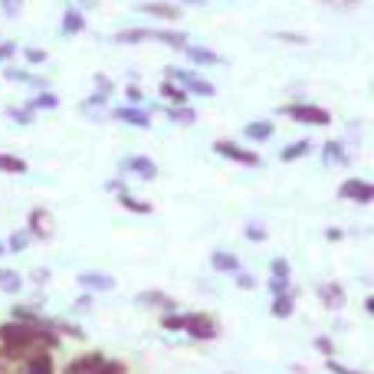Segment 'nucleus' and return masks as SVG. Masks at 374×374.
I'll use <instances>...</instances> for the list:
<instances>
[{
    "label": "nucleus",
    "instance_id": "f257e3e1",
    "mask_svg": "<svg viewBox=\"0 0 374 374\" xmlns=\"http://www.w3.org/2000/svg\"><path fill=\"white\" fill-rule=\"evenodd\" d=\"M60 338L46 332L43 325H20V322H3L0 325V355L10 358V362H20L26 355L37 358V348H53Z\"/></svg>",
    "mask_w": 374,
    "mask_h": 374
},
{
    "label": "nucleus",
    "instance_id": "f03ea898",
    "mask_svg": "<svg viewBox=\"0 0 374 374\" xmlns=\"http://www.w3.org/2000/svg\"><path fill=\"white\" fill-rule=\"evenodd\" d=\"M283 112H286L292 122H302V125H328L332 122V112L322 109V105H286Z\"/></svg>",
    "mask_w": 374,
    "mask_h": 374
},
{
    "label": "nucleus",
    "instance_id": "7ed1b4c3",
    "mask_svg": "<svg viewBox=\"0 0 374 374\" xmlns=\"http://www.w3.org/2000/svg\"><path fill=\"white\" fill-rule=\"evenodd\" d=\"M213 151L224 154V158H230V161H237V164H247V168H256V164H260V154H256V151L240 148L237 141H226V138L213 141Z\"/></svg>",
    "mask_w": 374,
    "mask_h": 374
},
{
    "label": "nucleus",
    "instance_id": "20e7f679",
    "mask_svg": "<svg viewBox=\"0 0 374 374\" xmlns=\"http://www.w3.org/2000/svg\"><path fill=\"white\" fill-rule=\"evenodd\" d=\"M181 328H187V335L200 338V341H211V338H217V332H220L211 315H200V312H194V315H184V325H181Z\"/></svg>",
    "mask_w": 374,
    "mask_h": 374
},
{
    "label": "nucleus",
    "instance_id": "39448f33",
    "mask_svg": "<svg viewBox=\"0 0 374 374\" xmlns=\"http://www.w3.org/2000/svg\"><path fill=\"white\" fill-rule=\"evenodd\" d=\"M122 175H132V177H141V181H154L158 177V164L145 158V154H132V158H125L122 164Z\"/></svg>",
    "mask_w": 374,
    "mask_h": 374
},
{
    "label": "nucleus",
    "instance_id": "423d86ee",
    "mask_svg": "<svg viewBox=\"0 0 374 374\" xmlns=\"http://www.w3.org/2000/svg\"><path fill=\"white\" fill-rule=\"evenodd\" d=\"M338 197L341 200H355V204H371L374 200V187L362 177H348L345 184L338 187Z\"/></svg>",
    "mask_w": 374,
    "mask_h": 374
},
{
    "label": "nucleus",
    "instance_id": "0eeeda50",
    "mask_svg": "<svg viewBox=\"0 0 374 374\" xmlns=\"http://www.w3.org/2000/svg\"><path fill=\"white\" fill-rule=\"evenodd\" d=\"M177 79V82H181V86H184V92L187 96H200V99H213V92H217V89L211 86V82H207V79H200V75H194V73H171Z\"/></svg>",
    "mask_w": 374,
    "mask_h": 374
},
{
    "label": "nucleus",
    "instance_id": "6e6552de",
    "mask_svg": "<svg viewBox=\"0 0 374 374\" xmlns=\"http://www.w3.org/2000/svg\"><path fill=\"white\" fill-rule=\"evenodd\" d=\"M112 118H122L125 125H135V128H151L148 109H135V105H128V109H115Z\"/></svg>",
    "mask_w": 374,
    "mask_h": 374
},
{
    "label": "nucleus",
    "instance_id": "1a4fd4ad",
    "mask_svg": "<svg viewBox=\"0 0 374 374\" xmlns=\"http://www.w3.org/2000/svg\"><path fill=\"white\" fill-rule=\"evenodd\" d=\"M30 237H37V240H50L53 237L50 213L46 211H30Z\"/></svg>",
    "mask_w": 374,
    "mask_h": 374
},
{
    "label": "nucleus",
    "instance_id": "9d476101",
    "mask_svg": "<svg viewBox=\"0 0 374 374\" xmlns=\"http://www.w3.org/2000/svg\"><path fill=\"white\" fill-rule=\"evenodd\" d=\"M135 302H138V305H148V309H164V312H171V309L177 305L171 296H164V292H154V289H151V292H138Z\"/></svg>",
    "mask_w": 374,
    "mask_h": 374
},
{
    "label": "nucleus",
    "instance_id": "9b49d317",
    "mask_svg": "<svg viewBox=\"0 0 374 374\" xmlns=\"http://www.w3.org/2000/svg\"><path fill=\"white\" fill-rule=\"evenodd\" d=\"M315 292H319V299H322L328 309H341V305H345V292H341L338 283H322Z\"/></svg>",
    "mask_w": 374,
    "mask_h": 374
},
{
    "label": "nucleus",
    "instance_id": "f8f14e48",
    "mask_svg": "<svg viewBox=\"0 0 374 374\" xmlns=\"http://www.w3.org/2000/svg\"><path fill=\"white\" fill-rule=\"evenodd\" d=\"M102 362H105L102 355H82L79 362H73L69 368H66V374H96Z\"/></svg>",
    "mask_w": 374,
    "mask_h": 374
},
{
    "label": "nucleus",
    "instance_id": "ddd939ff",
    "mask_svg": "<svg viewBox=\"0 0 374 374\" xmlns=\"http://www.w3.org/2000/svg\"><path fill=\"white\" fill-rule=\"evenodd\" d=\"M211 266L217 269V273H240V260L233 256V253H224V249H217L211 256Z\"/></svg>",
    "mask_w": 374,
    "mask_h": 374
},
{
    "label": "nucleus",
    "instance_id": "4468645a",
    "mask_svg": "<svg viewBox=\"0 0 374 374\" xmlns=\"http://www.w3.org/2000/svg\"><path fill=\"white\" fill-rule=\"evenodd\" d=\"M79 283H82V289H99V292H105V289H115V279L105 273H82L79 276Z\"/></svg>",
    "mask_w": 374,
    "mask_h": 374
},
{
    "label": "nucleus",
    "instance_id": "2eb2a0df",
    "mask_svg": "<svg viewBox=\"0 0 374 374\" xmlns=\"http://www.w3.org/2000/svg\"><path fill=\"white\" fill-rule=\"evenodd\" d=\"M322 161L325 164H348V151H345L341 141H328V145H322Z\"/></svg>",
    "mask_w": 374,
    "mask_h": 374
},
{
    "label": "nucleus",
    "instance_id": "dca6fc26",
    "mask_svg": "<svg viewBox=\"0 0 374 374\" xmlns=\"http://www.w3.org/2000/svg\"><path fill=\"white\" fill-rule=\"evenodd\" d=\"M79 30H86V17L79 10H66V17H62V26H60V33L62 37H75Z\"/></svg>",
    "mask_w": 374,
    "mask_h": 374
},
{
    "label": "nucleus",
    "instance_id": "f3484780",
    "mask_svg": "<svg viewBox=\"0 0 374 374\" xmlns=\"http://www.w3.org/2000/svg\"><path fill=\"white\" fill-rule=\"evenodd\" d=\"M276 132V125L273 122H249L247 128H243V135L249 138V141H269Z\"/></svg>",
    "mask_w": 374,
    "mask_h": 374
},
{
    "label": "nucleus",
    "instance_id": "a211bd4d",
    "mask_svg": "<svg viewBox=\"0 0 374 374\" xmlns=\"http://www.w3.org/2000/svg\"><path fill=\"white\" fill-rule=\"evenodd\" d=\"M184 53H187V60L190 62H197V66H213V62H224L217 53H211V50H204V46H184Z\"/></svg>",
    "mask_w": 374,
    "mask_h": 374
},
{
    "label": "nucleus",
    "instance_id": "6ab92c4d",
    "mask_svg": "<svg viewBox=\"0 0 374 374\" xmlns=\"http://www.w3.org/2000/svg\"><path fill=\"white\" fill-rule=\"evenodd\" d=\"M56 105H60V96H53V92H46V89H43L39 96H30V99H26V109H30V112H39V109H56Z\"/></svg>",
    "mask_w": 374,
    "mask_h": 374
},
{
    "label": "nucleus",
    "instance_id": "aec40b11",
    "mask_svg": "<svg viewBox=\"0 0 374 374\" xmlns=\"http://www.w3.org/2000/svg\"><path fill=\"white\" fill-rule=\"evenodd\" d=\"M20 289H24V279H20V273H13V269H0V292L17 296Z\"/></svg>",
    "mask_w": 374,
    "mask_h": 374
},
{
    "label": "nucleus",
    "instance_id": "412c9836",
    "mask_svg": "<svg viewBox=\"0 0 374 374\" xmlns=\"http://www.w3.org/2000/svg\"><path fill=\"white\" fill-rule=\"evenodd\" d=\"M141 10L151 13V17H161V20H177L181 17V10H177L175 3H145Z\"/></svg>",
    "mask_w": 374,
    "mask_h": 374
},
{
    "label": "nucleus",
    "instance_id": "4be33fe9",
    "mask_svg": "<svg viewBox=\"0 0 374 374\" xmlns=\"http://www.w3.org/2000/svg\"><path fill=\"white\" fill-rule=\"evenodd\" d=\"M154 30H122V33H115L112 43H122V46H132V43H141V39H151Z\"/></svg>",
    "mask_w": 374,
    "mask_h": 374
},
{
    "label": "nucleus",
    "instance_id": "5701e85b",
    "mask_svg": "<svg viewBox=\"0 0 374 374\" xmlns=\"http://www.w3.org/2000/svg\"><path fill=\"white\" fill-rule=\"evenodd\" d=\"M0 171L3 175H26V161L17 154H0Z\"/></svg>",
    "mask_w": 374,
    "mask_h": 374
},
{
    "label": "nucleus",
    "instance_id": "b1692460",
    "mask_svg": "<svg viewBox=\"0 0 374 374\" xmlns=\"http://www.w3.org/2000/svg\"><path fill=\"white\" fill-rule=\"evenodd\" d=\"M292 312H296V302H292V296H289V292L276 296V302H273V315H276V319H289Z\"/></svg>",
    "mask_w": 374,
    "mask_h": 374
},
{
    "label": "nucleus",
    "instance_id": "393cba45",
    "mask_svg": "<svg viewBox=\"0 0 374 374\" xmlns=\"http://www.w3.org/2000/svg\"><path fill=\"white\" fill-rule=\"evenodd\" d=\"M26 374H53V358L46 355V351H39L37 358L30 362V368H26Z\"/></svg>",
    "mask_w": 374,
    "mask_h": 374
},
{
    "label": "nucleus",
    "instance_id": "a878e982",
    "mask_svg": "<svg viewBox=\"0 0 374 374\" xmlns=\"http://www.w3.org/2000/svg\"><path fill=\"white\" fill-rule=\"evenodd\" d=\"M312 151L309 141H296V145H289V148H283V161H296V158H305Z\"/></svg>",
    "mask_w": 374,
    "mask_h": 374
},
{
    "label": "nucleus",
    "instance_id": "bb28decb",
    "mask_svg": "<svg viewBox=\"0 0 374 374\" xmlns=\"http://www.w3.org/2000/svg\"><path fill=\"white\" fill-rule=\"evenodd\" d=\"M168 115H171L177 125H194V118H197V112L187 109V105H175V109H168Z\"/></svg>",
    "mask_w": 374,
    "mask_h": 374
},
{
    "label": "nucleus",
    "instance_id": "cd10ccee",
    "mask_svg": "<svg viewBox=\"0 0 374 374\" xmlns=\"http://www.w3.org/2000/svg\"><path fill=\"white\" fill-rule=\"evenodd\" d=\"M158 92H161L164 99H171L175 105H184V102H187V92H184V89L171 86V82H161V89H158Z\"/></svg>",
    "mask_w": 374,
    "mask_h": 374
},
{
    "label": "nucleus",
    "instance_id": "c85d7f7f",
    "mask_svg": "<svg viewBox=\"0 0 374 374\" xmlns=\"http://www.w3.org/2000/svg\"><path fill=\"white\" fill-rule=\"evenodd\" d=\"M118 204H122L125 211H135V213H151V204H145V200H135V197H128V194H118Z\"/></svg>",
    "mask_w": 374,
    "mask_h": 374
},
{
    "label": "nucleus",
    "instance_id": "c756f323",
    "mask_svg": "<svg viewBox=\"0 0 374 374\" xmlns=\"http://www.w3.org/2000/svg\"><path fill=\"white\" fill-rule=\"evenodd\" d=\"M26 243H30V233H13V237H10V243H7V247H3V249H10V253H24V249H26Z\"/></svg>",
    "mask_w": 374,
    "mask_h": 374
},
{
    "label": "nucleus",
    "instance_id": "7c9ffc66",
    "mask_svg": "<svg viewBox=\"0 0 374 374\" xmlns=\"http://www.w3.org/2000/svg\"><path fill=\"white\" fill-rule=\"evenodd\" d=\"M7 115H10L17 125H30V122H33V112H30L26 105H24V109H7Z\"/></svg>",
    "mask_w": 374,
    "mask_h": 374
},
{
    "label": "nucleus",
    "instance_id": "2f4dec72",
    "mask_svg": "<svg viewBox=\"0 0 374 374\" xmlns=\"http://www.w3.org/2000/svg\"><path fill=\"white\" fill-rule=\"evenodd\" d=\"M20 7H24V0H0V10L7 13V17H17Z\"/></svg>",
    "mask_w": 374,
    "mask_h": 374
},
{
    "label": "nucleus",
    "instance_id": "473e14b6",
    "mask_svg": "<svg viewBox=\"0 0 374 374\" xmlns=\"http://www.w3.org/2000/svg\"><path fill=\"white\" fill-rule=\"evenodd\" d=\"M269 292H273V296H283V292H289V279H269Z\"/></svg>",
    "mask_w": 374,
    "mask_h": 374
},
{
    "label": "nucleus",
    "instance_id": "72a5a7b5",
    "mask_svg": "<svg viewBox=\"0 0 374 374\" xmlns=\"http://www.w3.org/2000/svg\"><path fill=\"white\" fill-rule=\"evenodd\" d=\"M247 237L253 240V243H262V240H266V230H262L260 224H249L247 226Z\"/></svg>",
    "mask_w": 374,
    "mask_h": 374
},
{
    "label": "nucleus",
    "instance_id": "f704fd0d",
    "mask_svg": "<svg viewBox=\"0 0 374 374\" xmlns=\"http://www.w3.org/2000/svg\"><path fill=\"white\" fill-rule=\"evenodd\" d=\"M273 276L276 279H289V262L286 260H273Z\"/></svg>",
    "mask_w": 374,
    "mask_h": 374
},
{
    "label": "nucleus",
    "instance_id": "c9c22d12",
    "mask_svg": "<svg viewBox=\"0 0 374 374\" xmlns=\"http://www.w3.org/2000/svg\"><path fill=\"white\" fill-rule=\"evenodd\" d=\"M122 371H125L122 364H115V362H102V364H99V371H96V374H122Z\"/></svg>",
    "mask_w": 374,
    "mask_h": 374
},
{
    "label": "nucleus",
    "instance_id": "e433bc0d",
    "mask_svg": "<svg viewBox=\"0 0 374 374\" xmlns=\"http://www.w3.org/2000/svg\"><path fill=\"white\" fill-rule=\"evenodd\" d=\"M237 286L240 289H253V286H256V279H253L249 273H237Z\"/></svg>",
    "mask_w": 374,
    "mask_h": 374
},
{
    "label": "nucleus",
    "instance_id": "4c0bfd02",
    "mask_svg": "<svg viewBox=\"0 0 374 374\" xmlns=\"http://www.w3.org/2000/svg\"><path fill=\"white\" fill-rule=\"evenodd\" d=\"M125 96H128V102H132V105H141V99H145L138 86H128V92H125Z\"/></svg>",
    "mask_w": 374,
    "mask_h": 374
},
{
    "label": "nucleus",
    "instance_id": "58836bf2",
    "mask_svg": "<svg viewBox=\"0 0 374 374\" xmlns=\"http://www.w3.org/2000/svg\"><path fill=\"white\" fill-rule=\"evenodd\" d=\"M96 86H99L102 96H112V82H109L105 75H96Z\"/></svg>",
    "mask_w": 374,
    "mask_h": 374
},
{
    "label": "nucleus",
    "instance_id": "ea45409f",
    "mask_svg": "<svg viewBox=\"0 0 374 374\" xmlns=\"http://www.w3.org/2000/svg\"><path fill=\"white\" fill-rule=\"evenodd\" d=\"M24 53H26V60H30V62H43V60H46V53L33 50V46H30V50H24Z\"/></svg>",
    "mask_w": 374,
    "mask_h": 374
},
{
    "label": "nucleus",
    "instance_id": "a19ab883",
    "mask_svg": "<svg viewBox=\"0 0 374 374\" xmlns=\"http://www.w3.org/2000/svg\"><path fill=\"white\" fill-rule=\"evenodd\" d=\"M315 348L322 351V355H332V351H335V348H332V341H328V338H315Z\"/></svg>",
    "mask_w": 374,
    "mask_h": 374
},
{
    "label": "nucleus",
    "instance_id": "79ce46f5",
    "mask_svg": "<svg viewBox=\"0 0 374 374\" xmlns=\"http://www.w3.org/2000/svg\"><path fill=\"white\" fill-rule=\"evenodd\" d=\"M13 53H17V46H13V43H0V60H10Z\"/></svg>",
    "mask_w": 374,
    "mask_h": 374
},
{
    "label": "nucleus",
    "instance_id": "37998d69",
    "mask_svg": "<svg viewBox=\"0 0 374 374\" xmlns=\"http://www.w3.org/2000/svg\"><path fill=\"white\" fill-rule=\"evenodd\" d=\"M89 305H92L89 296H79V299H75V312H89Z\"/></svg>",
    "mask_w": 374,
    "mask_h": 374
},
{
    "label": "nucleus",
    "instance_id": "c03bdc74",
    "mask_svg": "<svg viewBox=\"0 0 374 374\" xmlns=\"http://www.w3.org/2000/svg\"><path fill=\"white\" fill-rule=\"evenodd\" d=\"M328 368H332L335 374H362V371H348V368H341L338 362H328Z\"/></svg>",
    "mask_w": 374,
    "mask_h": 374
},
{
    "label": "nucleus",
    "instance_id": "a18cd8bd",
    "mask_svg": "<svg viewBox=\"0 0 374 374\" xmlns=\"http://www.w3.org/2000/svg\"><path fill=\"white\" fill-rule=\"evenodd\" d=\"M279 39H289V43H305V37H292V33H276Z\"/></svg>",
    "mask_w": 374,
    "mask_h": 374
},
{
    "label": "nucleus",
    "instance_id": "49530a36",
    "mask_svg": "<svg viewBox=\"0 0 374 374\" xmlns=\"http://www.w3.org/2000/svg\"><path fill=\"white\" fill-rule=\"evenodd\" d=\"M105 187H109V190H115V194H125V184H122V181H109Z\"/></svg>",
    "mask_w": 374,
    "mask_h": 374
},
{
    "label": "nucleus",
    "instance_id": "de8ad7c7",
    "mask_svg": "<svg viewBox=\"0 0 374 374\" xmlns=\"http://www.w3.org/2000/svg\"><path fill=\"white\" fill-rule=\"evenodd\" d=\"M184 3H204V0H184Z\"/></svg>",
    "mask_w": 374,
    "mask_h": 374
},
{
    "label": "nucleus",
    "instance_id": "09e8293b",
    "mask_svg": "<svg viewBox=\"0 0 374 374\" xmlns=\"http://www.w3.org/2000/svg\"><path fill=\"white\" fill-rule=\"evenodd\" d=\"M3 253H7V249H3V243H0V256H3Z\"/></svg>",
    "mask_w": 374,
    "mask_h": 374
},
{
    "label": "nucleus",
    "instance_id": "8fccbe9b",
    "mask_svg": "<svg viewBox=\"0 0 374 374\" xmlns=\"http://www.w3.org/2000/svg\"><path fill=\"white\" fill-rule=\"evenodd\" d=\"M341 3H355V0H341Z\"/></svg>",
    "mask_w": 374,
    "mask_h": 374
}]
</instances>
